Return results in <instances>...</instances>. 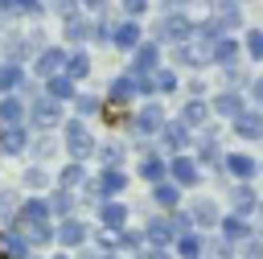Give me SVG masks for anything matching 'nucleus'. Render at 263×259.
Segmentation results:
<instances>
[{
  "instance_id": "1",
  "label": "nucleus",
  "mask_w": 263,
  "mask_h": 259,
  "mask_svg": "<svg viewBox=\"0 0 263 259\" xmlns=\"http://www.w3.org/2000/svg\"><path fill=\"white\" fill-rule=\"evenodd\" d=\"M16 218V234L29 243V247H41L53 238V226H49V201L45 197H29L21 201V210L12 214Z\"/></svg>"
},
{
  "instance_id": "2",
  "label": "nucleus",
  "mask_w": 263,
  "mask_h": 259,
  "mask_svg": "<svg viewBox=\"0 0 263 259\" xmlns=\"http://www.w3.org/2000/svg\"><path fill=\"white\" fill-rule=\"evenodd\" d=\"M214 41H218V33L210 29V21L193 25V33L177 45V62L181 66H205V62H214Z\"/></svg>"
},
{
  "instance_id": "3",
  "label": "nucleus",
  "mask_w": 263,
  "mask_h": 259,
  "mask_svg": "<svg viewBox=\"0 0 263 259\" xmlns=\"http://www.w3.org/2000/svg\"><path fill=\"white\" fill-rule=\"evenodd\" d=\"M66 152H70V160H86L95 152V136L86 132L82 119H70L66 123Z\"/></svg>"
},
{
  "instance_id": "4",
  "label": "nucleus",
  "mask_w": 263,
  "mask_h": 259,
  "mask_svg": "<svg viewBox=\"0 0 263 259\" xmlns=\"http://www.w3.org/2000/svg\"><path fill=\"white\" fill-rule=\"evenodd\" d=\"M168 177H173V185L193 189V185L201 181V164H197L189 152H173V160H168Z\"/></svg>"
},
{
  "instance_id": "5",
  "label": "nucleus",
  "mask_w": 263,
  "mask_h": 259,
  "mask_svg": "<svg viewBox=\"0 0 263 259\" xmlns=\"http://www.w3.org/2000/svg\"><path fill=\"white\" fill-rule=\"evenodd\" d=\"M156 33H160V41L181 45V41L193 33V21H189L185 12H164V16H160V25H156Z\"/></svg>"
},
{
  "instance_id": "6",
  "label": "nucleus",
  "mask_w": 263,
  "mask_h": 259,
  "mask_svg": "<svg viewBox=\"0 0 263 259\" xmlns=\"http://www.w3.org/2000/svg\"><path fill=\"white\" fill-rule=\"evenodd\" d=\"M62 66H66V49H62V45H41V49L33 53V74H37V78L62 74Z\"/></svg>"
},
{
  "instance_id": "7",
  "label": "nucleus",
  "mask_w": 263,
  "mask_h": 259,
  "mask_svg": "<svg viewBox=\"0 0 263 259\" xmlns=\"http://www.w3.org/2000/svg\"><path fill=\"white\" fill-rule=\"evenodd\" d=\"M164 127V107L160 103H144L140 111H136V119H132V132L144 140V136H156Z\"/></svg>"
},
{
  "instance_id": "8",
  "label": "nucleus",
  "mask_w": 263,
  "mask_h": 259,
  "mask_svg": "<svg viewBox=\"0 0 263 259\" xmlns=\"http://www.w3.org/2000/svg\"><path fill=\"white\" fill-rule=\"evenodd\" d=\"M242 25V12L234 8V0H218L214 4V16H210V29L218 33V37H226L230 29H238Z\"/></svg>"
},
{
  "instance_id": "9",
  "label": "nucleus",
  "mask_w": 263,
  "mask_h": 259,
  "mask_svg": "<svg viewBox=\"0 0 263 259\" xmlns=\"http://www.w3.org/2000/svg\"><path fill=\"white\" fill-rule=\"evenodd\" d=\"M156 66H160V45L156 41H140L132 49V70L127 74H152Z\"/></svg>"
},
{
  "instance_id": "10",
  "label": "nucleus",
  "mask_w": 263,
  "mask_h": 259,
  "mask_svg": "<svg viewBox=\"0 0 263 259\" xmlns=\"http://www.w3.org/2000/svg\"><path fill=\"white\" fill-rule=\"evenodd\" d=\"M173 238H177V226H173V218H168V214L148 218V226H144V243H152V247H168Z\"/></svg>"
},
{
  "instance_id": "11",
  "label": "nucleus",
  "mask_w": 263,
  "mask_h": 259,
  "mask_svg": "<svg viewBox=\"0 0 263 259\" xmlns=\"http://www.w3.org/2000/svg\"><path fill=\"white\" fill-rule=\"evenodd\" d=\"M218 230H222V238H226L230 247H238V243H247V238L255 234L242 214H222V218H218Z\"/></svg>"
},
{
  "instance_id": "12",
  "label": "nucleus",
  "mask_w": 263,
  "mask_h": 259,
  "mask_svg": "<svg viewBox=\"0 0 263 259\" xmlns=\"http://www.w3.org/2000/svg\"><path fill=\"white\" fill-rule=\"evenodd\" d=\"M222 169H226L234 181H251V177L259 173V160L247 156V152H226V156H222Z\"/></svg>"
},
{
  "instance_id": "13",
  "label": "nucleus",
  "mask_w": 263,
  "mask_h": 259,
  "mask_svg": "<svg viewBox=\"0 0 263 259\" xmlns=\"http://www.w3.org/2000/svg\"><path fill=\"white\" fill-rule=\"evenodd\" d=\"M53 238H58L62 247H82V243H86V222H78L74 214H70V218H58Z\"/></svg>"
},
{
  "instance_id": "14",
  "label": "nucleus",
  "mask_w": 263,
  "mask_h": 259,
  "mask_svg": "<svg viewBox=\"0 0 263 259\" xmlns=\"http://www.w3.org/2000/svg\"><path fill=\"white\" fill-rule=\"evenodd\" d=\"M140 41H144V33H140V25H136L132 16L119 21V25H111V45H115V49H127V53H132Z\"/></svg>"
},
{
  "instance_id": "15",
  "label": "nucleus",
  "mask_w": 263,
  "mask_h": 259,
  "mask_svg": "<svg viewBox=\"0 0 263 259\" xmlns=\"http://www.w3.org/2000/svg\"><path fill=\"white\" fill-rule=\"evenodd\" d=\"M230 127H234L238 140H263V115L259 111H238L230 119Z\"/></svg>"
},
{
  "instance_id": "16",
  "label": "nucleus",
  "mask_w": 263,
  "mask_h": 259,
  "mask_svg": "<svg viewBox=\"0 0 263 259\" xmlns=\"http://www.w3.org/2000/svg\"><path fill=\"white\" fill-rule=\"evenodd\" d=\"M25 119H29V107H25V99L8 90V95L0 99V123H4V127H21Z\"/></svg>"
},
{
  "instance_id": "17",
  "label": "nucleus",
  "mask_w": 263,
  "mask_h": 259,
  "mask_svg": "<svg viewBox=\"0 0 263 259\" xmlns=\"http://www.w3.org/2000/svg\"><path fill=\"white\" fill-rule=\"evenodd\" d=\"M33 123H37L41 132L58 127V123H62V103H53V99H33Z\"/></svg>"
},
{
  "instance_id": "18",
  "label": "nucleus",
  "mask_w": 263,
  "mask_h": 259,
  "mask_svg": "<svg viewBox=\"0 0 263 259\" xmlns=\"http://www.w3.org/2000/svg\"><path fill=\"white\" fill-rule=\"evenodd\" d=\"M156 136L168 144V152H185V148H189V140H193V136H189V127H185L181 119H164V127H160Z\"/></svg>"
},
{
  "instance_id": "19",
  "label": "nucleus",
  "mask_w": 263,
  "mask_h": 259,
  "mask_svg": "<svg viewBox=\"0 0 263 259\" xmlns=\"http://www.w3.org/2000/svg\"><path fill=\"white\" fill-rule=\"evenodd\" d=\"M197 164H222V148H218V132L214 127H205L201 136H197V156H193Z\"/></svg>"
},
{
  "instance_id": "20",
  "label": "nucleus",
  "mask_w": 263,
  "mask_h": 259,
  "mask_svg": "<svg viewBox=\"0 0 263 259\" xmlns=\"http://www.w3.org/2000/svg\"><path fill=\"white\" fill-rule=\"evenodd\" d=\"M99 222H103L107 230L127 226V206H123V201H115V197H103V201H99Z\"/></svg>"
},
{
  "instance_id": "21",
  "label": "nucleus",
  "mask_w": 263,
  "mask_h": 259,
  "mask_svg": "<svg viewBox=\"0 0 263 259\" xmlns=\"http://www.w3.org/2000/svg\"><path fill=\"white\" fill-rule=\"evenodd\" d=\"M45 82V99H53V103H70L78 90H74V78H66V74H49V78H41Z\"/></svg>"
},
{
  "instance_id": "22",
  "label": "nucleus",
  "mask_w": 263,
  "mask_h": 259,
  "mask_svg": "<svg viewBox=\"0 0 263 259\" xmlns=\"http://www.w3.org/2000/svg\"><path fill=\"white\" fill-rule=\"evenodd\" d=\"M95 189H99V197H119V193L127 189V177H123L119 169H103L99 181H95Z\"/></svg>"
},
{
  "instance_id": "23",
  "label": "nucleus",
  "mask_w": 263,
  "mask_h": 259,
  "mask_svg": "<svg viewBox=\"0 0 263 259\" xmlns=\"http://www.w3.org/2000/svg\"><path fill=\"white\" fill-rule=\"evenodd\" d=\"M230 206H234L230 214H242V218H247V214L259 206V193L251 189V181H238V185H234V193H230Z\"/></svg>"
},
{
  "instance_id": "24",
  "label": "nucleus",
  "mask_w": 263,
  "mask_h": 259,
  "mask_svg": "<svg viewBox=\"0 0 263 259\" xmlns=\"http://www.w3.org/2000/svg\"><path fill=\"white\" fill-rule=\"evenodd\" d=\"M189 218H193V226H201V230H210V226H218V206L210 201V197H197L193 201V210H189Z\"/></svg>"
},
{
  "instance_id": "25",
  "label": "nucleus",
  "mask_w": 263,
  "mask_h": 259,
  "mask_svg": "<svg viewBox=\"0 0 263 259\" xmlns=\"http://www.w3.org/2000/svg\"><path fill=\"white\" fill-rule=\"evenodd\" d=\"M181 123H185V127H205V123H210V103L189 99V103L181 107Z\"/></svg>"
},
{
  "instance_id": "26",
  "label": "nucleus",
  "mask_w": 263,
  "mask_h": 259,
  "mask_svg": "<svg viewBox=\"0 0 263 259\" xmlns=\"http://www.w3.org/2000/svg\"><path fill=\"white\" fill-rule=\"evenodd\" d=\"M136 173H140L144 181H152V185H156V181H164V177H168V160H160L156 152H144V160H140V169H136Z\"/></svg>"
},
{
  "instance_id": "27",
  "label": "nucleus",
  "mask_w": 263,
  "mask_h": 259,
  "mask_svg": "<svg viewBox=\"0 0 263 259\" xmlns=\"http://www.w3.org/2000/svg\"><path fill=\"white\" fill-rule=\"evenodd\" d=\"M152 201H156L160 210H177V206H181V185H173V181H156V185H152Z\"/></svg>"
},
{
  "instance_id": "28",
  "label": "nucleus",
  "mask_w": 263,
  "mask_h": 259,
  "mask_svg": "<svg viewBox=\"0 0 263 259\" xmlns=\"http://www.w3.org/2000/svg\"><path fill=\"white\" fill-rule=\"evenodd\" d=\"M0 148H4L8 156H21V152L29 148V132H25V123H21V127H4V132H0Z\"/></svg>"
},
{
  "instance_id": "29",
  "label": "nucleus",
  "mask_w": 263,
  "mask_h": 259,
  "mask_svg": "<svg viewBox=\"0 0 263 259\" xmlns=\"http://www.w3.org/2000/svg\"><path fill=\"white\" fill-rule=\"evenodd\" d=\"M107 99H111V103H132V99H136V78H132V74H119V78H111V86H107Z\"/></svg>"
},
{
  "instance_id": "30",
  "label": "nucleus",
  "mask_w": 263,
  "mask_h": 259,
  "mask_svg": "<svg viewBox=\"0 0 263 259\" xmlns=\"http://www.w3.org/2000/svg\"><path fill=\"white\" fill-rule=\"evenodd\" d=\"M210 107H214L218 115H226V119H234L238 111H247V103H242V95H238V90H222V95H218Z\"/></svg>"
},
{
  "instance_id": "31",
  "label": "nucleus",
  "mask_w": 263,
  "mask_h": 259,
  "mask_svg": "<svg viewBox=\"0 0 263 259\" xmlns=\"http://www.w3.org/2000/svg\"><path fill=\"white\" fill-rule=\"evenodd\" d=\"M86 185V169H82V160H70L66 169H62V177H58V189H70V193H78Z\"/></svg>"
},
{
  "instance_id": "32",
  "label": "nucleus",
  "mask_w": 263,
  "mask_h": 259,
  "mask_svg": "<svg viewBox=\"0 0 263 259\" xmlns=\"http://www.w3.org/2000/svg\"><path fill=\"white\" fill-rule=\"evenodd\" d=\"M214 62L226 70V66H238V41L234 37H218L214 41Z\"/></svg>"
},
{
  "instance_id": "33",
  "label": "nucleus",
  "mask_w": 263,
  "mask_h": 259,
  "mask_svg": "<svg viewBox=\"0 0 263 259\" xmlns=\"http://www.w3.org/2000/svg\"><path fill=\"white\" fill-rule=\"evenodd\" d=\"M62 74L66 78H86L90 74V58H86V49H74V53H66V66H62Z\"/></svg>"
},
{
  "instance_id": "34",
  "label": "nucleus",
  "mask_w": 263,
  "mask_h": 259,
  "mask_svg": "<svg viewBox=\"0 0 263 259\" xmlns=\"http://www.w3.org/2000/svg\"><path fill=\"white\" fill-rule=\"evenodd\" d=\"M66 37H70L74 45H82V41H90V37H95V25L78 12V16H70V21H66Z\"/></svg>"
},
{
  "instance_id": "35",
  "label": "nucleus",
  "mask_w": 263,
  "mask_h": 259,
  "mask_svg": "<svg viewBox=\"0 0 263 259\" xmlns=\"http://www.w3.org/2000/svg\"><path fill=\"white\" fill-rule=\"evenodd\" d=\"M173 243H177V255H181V259H197V255H201V243H205V238H201L197 230H189V234H177Z\"/></svg>"
},
{
  "instance_id": "36",
  "label": "nucleus",
  "mask_w": 263,
  "mask_h": 259,
  "mask_svg": "<svg viewBox=\"0 0 263 259\" xmlns=\"http://www.w3.org/2000/svg\"><path fill=\"white\" fill-rule=\"evenodd\" d=\"M29 255V243L21 234H0V259H25Z\"/></svg>"
},
{
  "instance_id": "37",
  "label": "nucleus",
  "mask_w": 263,
  "mask_h": 259,
  "mask_svg": "<svg viewBox=\"0 0 263 259\" xmlns=\"http://www.w3.org/2000/svg\"><path fill=\"white\" fill-rule=\"evenodd\" d=\"M25 82V70L16 66V62H0V95H8V90H16Z\"/></svg>"
},
{
  "instance_id": "38",
  "label": "nucleus",
  "mask_w": 263,
  "mask_h": 259,
  "mask_svg": "<svg viewBox=\"0 0 263 259\" xmlns=\"http://www.w3.org/2000/svg\"><path fill=\"white\" fill-rule=\"evenodd\" d=\"M148 78H152V95H173V90H177V74L164 70V66H156Z\"/></svg>"
},
{
  "instance_id": "39",
  "label": "nucleus",
  "mask_w": 263,
  "mask_h": 259,
  "mask_svg": "<svg viewBox=\"0 0 263 259\" xmlns=\"http://www.w3.org/2000/svg\"><path fill=\"white\" fill-rule=\"evenodd\" d=\"M49 214H53V218H70V214H74V193H70V189H53Z\"/></svg>"
},
{
  "instance_id": "40",
  "label": "nucleus",
  "mask_w": 263,
  "mask_h": 259,
  "mask_svg": "<svg viewBox=\"0 0 263 259\" xmlns=\"http://www.w3.org/2000/svg\"><path fill=\"white\" fill-rule=\"evenodd\" d=\"M197 259H234V247L226 238H214V243H201V255Z\"/></svg>"
},
{
  "instance_id": "41",
  "label": "nucleus",
  "mask_w": 263,
  "mask_h": 259,
  "mask_svg": "<svg viewBox=\"0 0 263 259\" xmlns=\"http://www.w3.org/2000/svg\"><path fill=\"white\" fill-rule=\"evenodd\" d=\"M45 12H53V16L70 21V16H78V12H82V4H78V0H45Z\"/></svg>"
},
{
  "instance_id": "42",
  "label": "nucleus",
  "mask_w": 263,
  "mask_h": 259,
  "mask_svg": "<svg viewBox=\"0 0 263 259\" xmlns=\"http://www.w3.org/2000/svg\"><path fill=\"white\" fill-rule=\"evenodd\" d=\"M99 160H103V169H119L123 164V144H103L99 148Z\"/></svg>"
},
{
  "instance_id": "43",
  "label": "nucleus",
  "mask_w": 263,
  "mask_h": 259,
  "mask_svg": "<svg viewBox=\"0 0 263 259\" xmlns=\"http://www.w3.org/2000/svg\"><path fill=\"white\" fill-rule=\"evenodd\" d=\"M12 16H45V0H16V8H12Z\"/></svg>"
},
{
  "instance_id": "44",
  "label": "nucleus",
  "mask_w": 263,
  "mask_h": 259,
  "mask_svg": "<svg viewBox=\"0 0 263 259\" xmlns=\"http://www.w3.org/2000/svg\"><path fill=\"white\" fill-rule=\"evenodd\" d=\"M70 103H74V111H78V115H82V119H86V115H95V111H99V99H95V95H74V99H70Z\"/></svg>"
},
{
  "instance_id": "45",
  "label": "nucleus",
  "mask_w": 263,
  "mask_h": 259,
  "mask_svg": "<svg viewBox=\"0 0 263 259\" xmlns=\"http://www.w3.org/2000/svg\"><path fill=\"white\" fill-rule=\"evenodd\" d=\"M247 53H251L255 62H263V29H251V33H247Z\"/></svg>"
},
{
  "instance_id": "46",
  "label": "nucleus",
  "mask_w": 263,
  "mask_h": 259,
  "mask_svg": "<svg viewBox=\"0 0 263 259\" xmlns=\"http://www.w3.org/2000/svg\"><path fill=\"white\" fill-rule=\"evenodd\" d=\"M242 247V259H263V238L259 234H251L247 243H238Z\"/></svg>"
},
{
  "instance_id": "47",
  "label": "nucleus",
  "mask_w": 263,
  "mask_h": 259,
  "mask_svg": "<svg viewBox=\"0 0 263 259\" xmlns=\"http://www.w3.org/2000/svg\"><path fill=\"white\" fill-rule=\"evenodd\" d=\"M25 185H29V189H45V185H49V173H45V169H29V173H25Z\"/></svg>"
},
{
  "instance_id": "48",
  "label": "nucleus",
  "mask_w": 263,
  "mask_h": 259,
  "mask_svg": "<svg viewBox=\"0 0 263 259\" xmlns=\"http://www.w3.org/2000/svg\"><path fill=\"white\" fill-rule=\"evenodd\" d=\"M136 259H173V255H168V247H152V243H144V247L136 251Z\"/></svg>"
},
{
  "instance_id": "49",
  "label": "nucleus",
  "mask_w": 263,
  "mask_h": 259,
  "mask_svg": "<svg viewBox=\"0 0 263 259\" xmlns=\"http://www.w3.org/2000/svg\"><path fill=\"white\" fill-rule=\"evenodd\" d=\"M12 201H16V193H12V189H0V214H16Z\"/></svg>"
},
{
  "instance_id": "50",
  "label": "nucleus",
  "mask_w": 263,
  "mask_h": 259,
  "mask_svg": "<svg viewBox=\"0 0 263 259\" xmlns=\"http://www.w3.org/2000/svg\"><path fill=\"white\" fill-rule=\"evenodd\" d=\"M119 4H123V12H127L132 21H136V16H140V12L148 8V0H119Z\"/></svg>"
},
{
  "instance_id": "51",
  "label": "nucleus",
  "mask_w": 263,
  "mask_h": 259,
  "mask_svg": "<svg viewBox=\"0 0 263 259\" xmlns=\"http://www.w3.org/2000/svg\"><path fill=\"white\" fill-rule=\"evenodd\" d=\"M90 41H111V25L107 21H95V37Z\"/></svg>"
},
{
  "instance_id": "52",
  "label": "nucleus",
  "mask_w": 263,
  "mask_h": 259,
  "mask_svg": "<svg viewBox=\"0 0 263 259\" xmlns=\"http://www.w3.org/2000/svg\"><path fill=\"white\" fill-rule=\"evenodd\" d=\"M78 4H82V12H95V16L107 12V0H78Z\"/></svg>"
},
{
  "instance_id": "53",
  "label": "nucleus",
  "mask_w": 263,
  "mask_h": 259,
  "mask_svg": "<svg viewBox=\"0 0 263 259\" xmlns=\"http://www.w3.org/2000/svg\"><path fill=\"white\" fill-rule=\"evenodd\" d=\"M251 95H255V103H263V78H255V82H251Z\"/></svg>"
},
{
  "instance_id": "54",
  "label": "nucleus",
  "mask_w": 263,
  "mask_h": 259,
  "mask_svg": "<svg viewBox=\"0 0 263 259\" xmlns=\"http://www.w3.org/2000/svg\"><path fill=\"white\" fill-rule=\"evenodd\" d=\"M12 8H16V0H0V12L4 16H12Z\"/></svg>"
},
{
  "instance_id": "55",
  "label": "nucleus",
  "mask_w": 263,
  "mask_h": 259,
  "mask_svg": "<svg viewBox=\"0 0 263 259\" xmlns=\"http://www.w3.org/2000/svg\"><path fill=\"white\" fill-rule=\"evenodd\" d=\"M53 259H66V255H53Z\"/></svg>"
},
{
  "instance_id": "56",
  "label": "nucleus",
  "mask_w": 263,
  "mask_h": 259,
  "mask_svg": "<svg viewBox=\"0 0 263 259\" xmlns=\"http://www.w3.org/2000/svg\"><path fill=\"white\" fill-rule=\"evenodd\" d=\"M259 210H263V201H259Z\"/></svg>"
},
{
  "instance_id": "57",
  "label": "nucleus",
  "mask_w": 263,
  "mask_h": 259,
  "mask_svg": "<svg viewBox=\"0 0 263 259\" xmlns=\"http://www.w3.org/2000/svg\"><path fill=\"white\" fill-rule=\"evenodd\" d=\"M259 173H263V164H259Z\"/></svg>"
}]
</instances>
